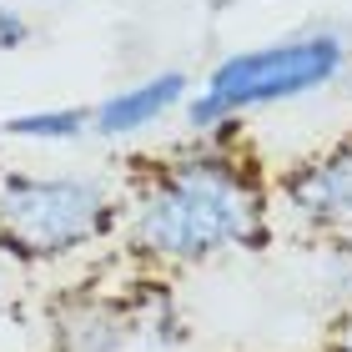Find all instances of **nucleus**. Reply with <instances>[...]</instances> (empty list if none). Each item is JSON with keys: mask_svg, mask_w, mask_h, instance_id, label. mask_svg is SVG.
Here are the masks:
<instances>
[{"mask_svg": "<svg viewBox=\"0 0 352 352\" xmlns=\"http://www.w3.org/2000/svg\"><path fill=\"white\" fill-rule=\"evenodd\" d=\"M121 236L131 257L166 272L257 252L272 236V182L262 162L236 151V131L197 136L141 166L121 197Z\"/></svg>", "mask_w": 352, "mask_h": 352, "instance_id": "obj_1", "label": "nucleus"}, {"mask_svg": "<svg viewBox=\"0 0 352 352\" xmlns=\"http://www.w3.org/2000/svg\"><path fill=\"white\" fill-rule=\"evenodd\" d=\"M121 227V197L81 171L0 176V252L21 262H60Z\"/></svg>", "mask_w": 352, "mask_h": 352, "instance_id": "obj_2", "label": "nucleus"}, {"mask_svg": "<svg viewBox=\"0 0 352 352\" xmlns=\"http://www.w3.org/2000/svg\"><path fill=\"white\" fill-rule=\"evenodd\" d=\"M352 66V41L342 30H297V36L252 45V51H232L206 71L201 91L242 121L247 111L302 101L327 86H338Z\"/></svg>", "mask_w": 352, "mask_h": 352, "instance_id": "obj_3", "label": "nucleus"}, {"mask_svg": "<svg viewBox=\"0 0 352 352\" xmlns=\"http://www.w3.org/2000/svg\"><path fill=\"white\" fill-rule=\"evenodd\" d=\"M272 206L317 236H352V136L272 176Z\"/></svg>", "mask_w": 352, "mask_h": 352, "instance_id": "obj_4", "label": "nucleus"}, {"mask_svg": "<svg viewBox=\"0 0 352 352\" xmlns=\"http://www.w3.org/2000/svg\"><path fill=\"white\" fill-rule=\"evenodd\" d=\"M45 338L51 352H126L131 342H141L126 292H66L45 317Z\"/></svg>", "mask_w": 352, "mask_h": 352, "instance_id": "obj_5", "label": "nucleus"}, {"mask_svg": "<svg viewBox=\"0 0 352 352\" xmlns=\"http://www.w3.org/2000/svg\"><path fill=\"white\" fill-rule=\"evenodd\" d=\"M186 96H191L186 71H156L146 81L121 86V91H111L106 101H96L91 106V136H101V141L136 136V131H146V126L166 121L171 111H182Z\"/></svg>", "mask_w": 352, "mask_h": 352, "instance_id": "obj_6", "label": "nucleus"}, {"mask_svg": "<svg viewBox=\"0 0 352 352\" xmlns=\"http://www.w3.org/2000/svg\"><path fill=\"white\" fill-rule=\"evenodd\" d=\"M0 136L36 141V146H66V141L91 136V106H51V111H21L0 121Z\"/></svg>", "mask_w": 352, "mask_h": 352, "instance_id": "obj_7", "label": "nucleus"}, {"mask_svg": "<svg viewBox=\"0 0 352 352\" xmlns=\"http://www.w3.org/2000/svg\"><path fill=\"white\" fill-rule=\"evenodd\" d=\"M317 287L338 297V312L352 307V236H322V247H317Z\"/></svg>", "mask_w": 352, "mask_h": 352, "instance_id": "obj_8", "label": "nucleus"}, {"mask_svg": "<svg viewBox=\"0 0 352 352\" xmlns=\"http://www.w3.org/2000/svg\"><path fill=\"white\" fill-rule=\"evenodd\" d=\"M30 41V21L15 6H0V51H21Z\"/></svg>", "mask_w": 352, "mask_h": 352, "instance_id": "obj_9", "label": "nucleus"}, {"mask_svg": "<svg viewBox=\"0 0 352 352\" xmlns=\"http://www.w3.org/2000/svg\"><path fill=\"white\" fill-rule=\"evenodd\" d=\"M327 352H352V307H347V312H338V327H332Z\"/></svg>", "mask_w": 352, "mask_h": 352, "instance_id": "obj_10", "label": "nucleus"}, {"mask_svg": "<svg viewBox=\"0 0 352 352\" xmlns=\"http://www.w3.org/2000/svg\"><path fill=\"white\" fill-rule=\"evenodd\" d=\"M347 76H352V66H347Z\"/></svg>", "mask_w": 352, "mask_h": 352, "instance_id": "obj_11", "label": "nucleus"}]
</instances>
